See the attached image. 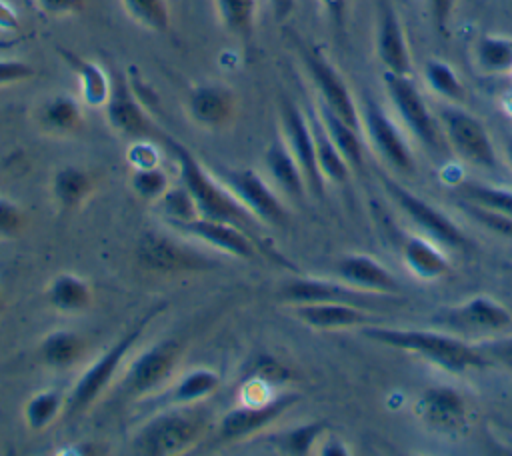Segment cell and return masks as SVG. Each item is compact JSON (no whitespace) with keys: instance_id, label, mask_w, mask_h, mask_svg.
<instances>
[{"instance_id":"1","label":"cell","mask_w":512,"mask_h":456,"mask_svg":"<svg viewBox=\"0 0 512 456\" xmlns=\"http://www.w3.org/2000/svg\"><path fill=\"white\" fill-rule=\"evenodd\" d=\"M164 144L172 150V156L178 164L180 184L190 192L198 216L208 220L230 222L246 230L254 240L260 228V222L238 202V198L212 174L208 168L198 162V158L180 142L166 136Z\"/></svg>"},{"instance_id":"2","label":"cell","mask_w":512,"mask_h":456,"mask_svg":"<svg viewBox=\"0 0 512 456\" xmlns=\"http://www.w3.org/2000/svg\"><path fill=\"white\" fill-rule=\"evenodd\" d=\"M364 336H368L374 342L422 356L424 360L440 366L442 370L456 374L468 370H484L490 366V362L478 350V346H472L452 334L368 324L364 328Z\"/></svg>"},{"instance_id":"3","label":"cell","mask_w":512,"mask_h":456,"mask_svg":"<svg viewBox=\"0 0 512 456\" xmlns=\"http://www.w3.org/2000/svg\"><path fill=\"white\" fill-rule=\"evenodd\" d=\"M164 310V306H154L146 310L120 338H116L106 352H102L74 382L72 390L66 394V418H76L84 414L112 384L116 378L120 366L124 364L126 356L132 352V348L138 344V340L144 336L148 324Z\"/></svg>"},{"instance_id":"4","label":"cell","mask_w":512,"mask_h":456,"mask_svg":"<svg viewBox=\"0 0 512 456\" xmlns=\"http://www.w3.org/2000/svg\"><path fill=\"white\" fill-rule=\"evenodd\" d=\"M192 406L162 408L132 438V450L144 456H172L192 448L206 430V420Z\"/></svg>"},{"instance_id":"5","label":"cell","mask_w":512,"mask_h":456,"mask_svg":"<svg viewBox=\"0 0 512 456\" xmlns=\"http://www.w3.org/2000/svg\"><path fill=\"white\" fill-rule=\"evenodd\" d=\"M134 258L142 270L158 274L206 272L220 266L216 258L200 248L158 230H146L138 236Z\"/></svg>"},{"instance_id":"6","label":"cell","mask_w":512,"mask_h":456,"mask_svg":"<svg viewBox=\"0 0 512 456\" xmlns=\"http://www.w3.org/2000/svg\"><path fill=\"white\" fill-rule=\"evenodd\" d=\"M182 348L178 338H162L138 352L118 382V394L130 400L154 394L172 380L182 358Z\"/></svg>"},{"instance_id":"7","label":"cell","mask_w":512,"mask_h":456,"mask_svg":"<svg viewBox=\"0 0 512 456\" xmlns=\"http://www.w3.org/2000/svg\"><path fill=\"white\" fill-rule=\"evenodd\" d=\"M110 128L130 140H166V134L156 126L144 102L136 96L130 80L122 72L112 74L110 96L104 104Z\"/></svg>"},{"instance_id":"8","label":"cell","mask_w":512,"mask_h":456,"mask_svg":"<svg viewBox=\"0 0 512 456\" xmlns=\"http://www.w3.org/2000/svg\"><path fill=\"white\" fill-rule=\"evenodd\" d=\"M384 86L396 114L400 116L402 124L410 130V134L432 150L442 148L444 134L440 122L432 116L412 76L384 72Z\"/></svg>"},{"instance_id":"9","label":"cell","mask_w":512,"mask_h":456,"mask_svg":"<svg viewBox=\"0 0 512 456\" xmlns=\"http://www.w3.org/2000/svg\"><path fill=\"white\" fill-rule=\"evenodd\" d=\"M216 178L238 198V202L266 226H284L288 212L278 190L252 168H224Z\"/></svg>"},{"instance_id":"10","label":"cell","mask_w":512,"mask_h":456,"mask_svg":"<svg viewBox=\"0 0 512 456\" xmlns=\"http://www.w3.org/2000/svg\"><path fill=\"white\" fill-rule=\"evenodd\" d=\"M438 122L446 142L458 152L460 158L482 168L496 166V150L490 134L474 114L450 104L440 108Z\"/></svg>"},{"instance_id":"11","label":"cell","mask_w":512,"mask_h":456,"mask_svg":"<svg viewBox=\"0 0 512 456\" xmlns=\"http://www.w3.org/2000/svg\"><path fill=\"white\" fill-rule=\"evenodd\" d=\"M380 182L384 190L390 194V198L398 204V208L420 228V232L440 246L466 250L470 246L466 234L438 208L430 206L420 196L408 192L404 186H400L396 180L388 176H380Z\"/></svg>"},{"instance_id":"12","label":"cell","mask_w":512,"mask_h":456,"mask_svg":"<svg viewBox=\"0 0 512 456\" xmlns=\"http://www.w3.org/2000/svg\"><path fill=\"white\" fill-rule=\"evenodd\" d=\"M300 56H302L304 68H306L316 92H318V102H322L326 108H330L346 124H350L352 128L362 132L360 108L356 106L344 76L316 48H302Z\"/></svg>"},{"instance_id":"13","label":"cell","mask_w":512,"mask_h":456,"mask_svg":"<svg viewBox=\"0 0 512 456\" xmlns=\"http://www.w3.org/2000/svg\"><path fill=\"white\" fill-rule=\"evenodd\" d=\"M278 116H280V128H282L280 136L284 138L286 146L290 148L292 156L296 158V162L304 174L308 190L314 196L322 198L326 180L318 168L316 148H314V138H312L308 116L300 110V106L296 102H292L286 96H282L278 102Z\"/></svg>"},{"instance_id":"14","label":"cell","mask_w":512,"mask_h":456,"mask_svg":"<svg viewBox=\"0 0 512 456\" xmlns=\"http://www.w3.org/2000/svg\"><path fill=\"white\" fill-rule=\"evenodd\" d=\"M362 134L368 138L372 148L398 172H414V156L398 124L382 110L378 102L366 98L360 106Z\"/></svg>"},{"instance_id":"15","label":"cell","mask_w":512,"mask_h":456,"mask_svg":"<svg viewBox=\"0 0 512 456\" xmlns=\"http://www.w3.org/2000/svg\"><path fill=\"white\" fill-rule=\"evenodd\" d=\"M300 400V394L284 392L278 396H272L264 402H242L236 408H230L218 424V434L222 440H244L250 438L264 428L272 426L284 412H288L296 402Z\"/></svg>"},{"instance_id":"16","label":"cell","mask_w":512,"mask_h":456,"mask_svg":"<svg viewBox=\"0 0 512 456\" xmlns=\"http://www.w3.org/2000/svg\"><path fill=\"white\" fill-rule=\"evenodd\" d=\"M280 296L284 302L292 304H306V302H346L356 304L366 310H376L378 306L392 300V294H374L364 292L346 282H332L322 278H294L282 284Z\"/></svg>"},{"instance_id":"17","label":"cell","mask_w":512,"mask_h":456,"mask_svg":"<svg viewBox=\"0 0 512 456\" xmlns=\"http://www.w3.org/2000/svg\"><path fill=\"white\" fill-rule=\"evenodd\" d=\"M170 228L182 236L194 238V240L206 244L208 248L220 250L234 258L254 260L256 252H258L256 240L246 230H242L230 222L208 220V218L198 216L188 222H172Z\"/></svg>"},{"instance_id":"18","label":"cell","mask_w":512,"mask_h":456,"mask_svg":"<svg viewBox=\"0 0 512 456\" xmlns=\"http://www.w3.org/2000/svg\"><path fill=\"white\" fill-rule=\"evenodd\" d=\"M238 112L236 92L222 84H200L186 96L188 118L206 130H222L230 126Z\"/></svg>"},{"instance_id":"19","label":"cell","mask_w":512,"mask_h":456,"mask_svg":"<svg viewBox=\"0 0 512 456\" xmlns=\"http://www.w3.org/2000/svg\"><path fill=\"white\" fill-rule=\"evenodd\" d=\"M446 328L452 330H472V332H498L510 326L512 314L504 304L490 296H474L460 306H454L436 318Z\"/></svg>"},{"instance_id":"20","label":"cell","mask_w":512,"mask_h":456,"mask_svg":"<svg viewBox=\"0 0 512 456\" xmlns=\"http://www.w3.org/2000/svg\"><path fill=\"white\" fill-rule=\"evenodd\" d=\"M376 56L384 66V72L412 76V56L404 26L390 4H382L376 24Z\"/></svg>"},{"instance_id":"21","label":"cell","mask_w":512,"mask_h":456,"mask_svg":"<svg viewBox=\"0 0 512 456\" xmlns=\"http://www.w3.org/2000/svg\"><path fill=\"white\" fill-rule=\"evenodd\" d=\"M292 316L302 324L316 330H338V328H354L368 326L374 316L370 310L346 304V302H306L292 304Z\"/></svg>"},{"instance_id":"22","label":"cell","mask_w":512,"mask_h":456,"mask_svg":"<svg viewBox=\"0 0 512 456\" xmlns=\"http://www.w3.org/2000/svg\"><path fill=\"white\" fill-rule=\"evenodd\" d=\"M336 274L348 286H354L364 292L374 294H392L400 292L396 278L372 256L366 254H348L336 262Z\"/></svg>"},{"instance_id":"23","label":"cell","mask_w":512,"mask_h":456,"mask_svg":"<svg viewBox=\"0 0 512 456\" xmlns=\"http://www.w3.org/2000/svg\"><path fill=\"white\" fill-rule=\"evenodd\" d=\"M264 168L272 186L292 200H302L308 192L304 174L286 146L282 136H276L264 152Z\"/></svg>"},{"instance_id":"24","label":"cell","mask_w":512,"mask_h":456,"mask_svg":"<svg viewBox=\"0 0 512 456\" xmlns=\"http://www.w3.org/2000/svg\"><path fill=\"white\" fill-rule=\"evenodd\" d=\"M222 378L216 370L210 368H192L176 378L156 400L154 406L158 408H172V406H194L214 394L220 386Z\"/></svg>"},{"instance_id":"25","label":"cell","mask_w":512,"mask_h":456,"mask_svg":"<svg viewBox=\"0 0 512 456\" xmlns=\"http://www.w3.org/2000/svg\"><path fill=\"white\" fill-rule=\"evenodd\" d=\"M418 414L436 430H456L464 424L466 402L454 388L434 386L422 392Z\"/></svg>"},{"instance_id":"26","label":"cell","mask_w":512,"mask_h":456,"mask_svg":"<svg viewBox=\"0 0 512 456\" xmlns=\"http://www.w3.org/2000/svg\"><path fill=\"white\" fill-rule=\"evenodd\" d=\"M60 58L66 62V66L74 72L76 82H78V92L80 100L86 106L100 108L106 104L112 88V74H108L98 62L88 60L72 50L60 48L58 50Z\"/></svg>"},{"instance_id":"27","label":"cell","mask_w":512,"mask_h":456,"mask_svg":"<svg viewBox=\"0 0 512 456\" xmlns=\"http://www.w3.org/2000/svg\"><path fill=\"white\" fill-rule=\"evenodd\" d=\"M36 124L44 134L70 136L84 124L82 104L70 94H54L42 100L34 112Z\"/></svg>"},{"instance_id":"28","label":"cell","mask_w":512,"mask_h":456,"mask_svg":"<svg viewBox=\"0 0 512 456\" xmlns=\"http://www.w3.org/2000/svg\"><path fill=\"white\" fill-rule=\"evenodd\" d=\"M94 188V176L80 166H62L50 178L52 200L64 212L80 208L92 196Z\"/></svg>"},{"instance_id":"29","label":"cell","mask_w":512,"mask_h":456,"mask_svg":"<svg viewBox=\"0 0 512 456\" xmlns=\"http://www.w3.org/2000/svg\"><path fill=\"white\" fill-rule=\"evenodd\" d=\"M402 260L422 280H436L450 270V262L438 242L428 236H406L402 242Z\"/></svg>"},{"instance_id":"30","label":"cell","mask_w":512,"mask_h":456,"mask_svg":"<svg viewBox=\"0 0 512 456\" xmlns=\"http://www.w3.org/2000/svg\"><path fill=\"white\" fill-rule=\"evenodd\" d=\"M44 298L50 308L66 314H78L84 312L92 306L94 302V292L92 286L70 272L56 274L44 290Z\"/></svg>"},{"instance_id":"31","label":"cell","mask_w":512,"mask_h":456,"mask_svg":"<svg viewBox=\"0 0 512 456\" xmlns=\"http://www.w3.org/2000/svg\"><path fill=\"white\" fill-rule=\"evenodd\" d=\"M88 342L74 330H52L40 342V360L52 370H66L86 354Z\"/></svg>"},{"instance_id":"32","label":"cell","mask_w":512,"mask_h":456,"mask_svg":"<svg viewBox=\"0 0 512 456\" xmlns=\"http://www.w3.org/2000/svg\"><path fill=\"white\" fill-rule=\"evenodd\" d=\"M308 122H310V130H312V138H314V148H316V160H318V168L324 176V180L334 182V184H344L350 176V166L344 160V156L340 154V150L336 148V144L332 142V138L328 136L316 108L308 110Z\"/></svg>"},{"instance_id":"33","label":"cell","mask_w":512,"mask_h":456,"mask_svg":"<svg viewBox=\"0 0 512 456\" xmlns=\"http://www.w3.org/2000/svg\"><path fill=\"white\" fill-rule=\"evenodd\" d=\"M316 112L328 132V136L332 138V142L336 144V148L340 150V154L344 156V160L348 162L350 170L360 172L364 168V142H362V132H358L356 128H352L350 124H346L340 116H336L330 108H326L322 102H316Z\"/></svg>"},{"instance_id":"34","label":"cell","mask_w":512,"mask_h":456,"mask_svg":"<svg viewBox=\"0 0 512 456\" xmlns=\"http://www.w3.org/2000/svg\"><path fill=\"white\" fill-rule=\"evenodd\" d=\"M222 28L236 38L248 40L256 28L258 0H212Z\"/></svg>"},{"instance_id":"35","label":"cell","mask_w":512,"mask_h":456,"mask_svg":"<svg viewBox=\"0 0 512 456\" xmlns=\"http://www.w3.org/2000/svg\"><path fill=\"white\" fill-rule=\"evenodd\" d=\"M474 60L480 72L490 76L512 74V38L486 34L474 46Z\"/></svg>"},{"instance_id":"36","label":"cell","mask_w":512,"mask_h":456,"mask_svg":"<svg viewBox=\"0 0 512 456\" xmlns=\"http://www.w3.org/2000/svg\"><path fill=\"white\" fill-rule=\"evenodd\" d=\"M66 394L54 388L34 392L24 404V422L32 432L46 430L56 418L64 416Z\"/></svg>"},{"instance_id":"37","label":"cell","mask_w":512,"mask_h":456,"mask_svg":"<svg viewBox=\"0 0 512 456\" xmlns=\"http://www.w3.org/2000/svg\"><path fill=\"white\" fill-rule=\"evenodd\" d=\"M422 78L426 82V86L440 98L452 102V104H458L466 98V88L460 80V76L456 74V70L442 62V60H436V58H430L424 62V68H422Z\"/></svg>"},{"instance_id":"38","label":"cell","mask_w":512,"mask_h":456,"mask_svg":"<svg viewBox=\"0 0 512 456\" xmlns=\"http://www.w3.org/2000/svg\"><path fill=\"white\" fill-rule=\"evenodd\" d=\"M126 16L138 26L164 34L170 28L172 12L168 0H120Z\"/></svg>"},{"instance_id":"39","label":"cell","mask_w":512,"mask_h":456,"mask_svg":"<svg viewBox=\"0 0 512 456\" xmlns=\"http://www.w3.org/2000/svg\"><path fill=\"white\" fill-rule=\"evenodd\" d=\"M326 424L324 422H308L294 426L276 438V448L280 454L288 456H306L312 452V448L318 444V440L324 434Z\"/></svg>"},{"instance_id":"40","label":"cell","mask_w":512,"mask_h":456,"mask_svg":"<svg viewBox=\"0 0 512 456\" xmlns=\"http://www.w3.org/2000/svg\"><path fill=\"white\" fill-rule=\"evenodd\" d=\"M130 188L142 202L154 204L168 192L170 178L160 166L138 168L130 174Z\"/></svg>"},{"instance_id":"41","label":"cell","mask_w":512,"mask_h":456,"mask_svg":"<svg viewBox=\"0 0 512 456\" xmlns=\"http://www.w3.org/2000/svg\"><path fill=\"white\" fill-rule=\"evenodd\" d=\"M460 196L466 202H474L482 208H488L512 218V190L484 186V184H464L460 188Z\"/></svg>"},{"instance_id":"42","label":"cell","mask_w":512,"mask_h":456,"mask_svg":"<svg viewBox=\"0 0 512 456\" xmlns=\"http://www.w3.org/2000/svg\"><path fill=\"white\" fill-rule=\"evenodd\" d=\"M158 206L162 210V216L168 224L172 222H188L198 218L196 204L190 196V192L180 184V186H170L168 192L158 200Z\"/></svg>"},{"instance_id":"43","label":"cell","mask_w":512,"mask_h":456,"mask_svg":"<svg viewBox=\"0 0 512 456\" xmlns=\"http://www.w3.org/2000/svg\"><path fill=\"white\" fill-rule=\"evenodd\" d=\"M460 208L466 216H470L474 222H478L480 226H484L488 232L496 234V236H502L506 240H512V218L510 216H504V214H498L494 210H488V208H482L474 202H460Z\"/></svg>"},{"instance_id":"44","label":"cell","mask_w":512,"mask_h":456,"mask_svg":"<svg viewBox=\"0 0 512 456\" xmlns=\"http://www.w3.org/2000/svg\"><path fill=\"white\" fill-rule=\"evenodd\" d=\"M28 224L26 212L10 198L0 196V238H18Z\"/></svg>"},{"instance_id":"45","label":"cell","mask_w":512,"mask_h":456,"mask_svg":"<svg viewBox=\"0 0 512 456\" xmlns=\"http://www.w3.org/2000/svg\"><path fill=\"white\" fill-rule=\"evenodd\" d=\"M36 76L32 64L18 58H0V88L28 82Z\"/></svg>"},{"instance_id":"46","label":"cell","mask_w":512,"mask_h":456,"mask_svg":"<svg viewBox=\"0 0 512 456\" xmlns=\"http://www.w3.org/2000/svg\"><path fill=\"white\" fill-rule=\"evenodd\" d=\"M476 346L486 356L490 366L498 364L502 368L512 370V336L488 340V342H482V344H476Z\"/></svg>"},{"instance_id":"47","label":"cell","mask_w":512,"mask_h":456,"mask_svg":"<svg viewBox=\"0 0 512 456\" xmlns=\"http://www.w3.org/2000/svg\"><path fill=\"white\" fill-rule=\"evenodd\" d=\"M126 158H128L132 170L152 168V166H158V162H160V154L154 146V140H132V144L128 146Z\"/></svg>"},{"instance_id":"48","label":"cell","mask_w":512,"mask_h":456,"mask_svg":"<svg viewBox=\"0 0 512 456\" xmlns=\"http://www.w3.org/2000/svg\"><path fill=\"white\" fill-rule=\"evenodd\" d=\"M252 378H256L264 384H280L288 378V370L272 358H260V362H256V366H254Z\"/></svg>"},{"instance_id":"49","label":"cell","mask_w":512,"mask_h":456,"mask_svg":"<svg viewBox=\"0 0 512 456\" xmlns=\"http://www.w3.org/2000/svg\"><path fill=\"white\" fill-rule=\"evenodd\" d=\"M36 2L44 14L54 18L78 14L86 4V0H36Z\"/></svg>"},{"instance_id":"50","label":"cell","mask_w":512,"mask_h":456,"mask_svg":"<svg viewBox=\"0 0 512 456\" xmlns=\"http://www.w3.org/2000/svg\"><path fill=\"white\" fill-rule=\"evenodd\" d=\"M454 6H456V0H428L432 22L440 34H446L452 20Z\"/></svg>"},{"instance_id":"51","label":"cell","mask_w":512,"mask_h":456,"mask_svg":"<svg viewBox=\"0 0 512 456\" xmlns=\"http://www.w3.org/2000/svg\"><path fill=\"white\" fill-rule=\"evenodd\" d=\"M322 6V12L330 20L334 28H342L346 20V10H348V0H318Z\"/></svg>"},{"instance_id":"52","label":"cell","mask_w":512,"mask_h":456,"mask_svg":"<svg viewBox=\"0 0 512 456\" xmlns=\"http://www.w3.org/2000/svg\"><path fill=\"white\" fill-rule=\"evenodd\" d=\"M20 30V16L8 0H0V32L12 34Z\"/></svg>"},{"instance_id":"53","label":"cell","mask_w":512,"mask_h":456,"mask_svg":"<svg viewBox=\"0 0 512 456\" xmlns=\"http://www.w3.org/2000/svg\"><path fill=\"white\" fill-rule=\"evenodd\" d=\"M266 2L270 6V12H272L274 20H278V22L286 20L292 14L294 6H296V0H266Z\"/></svg>"},{"instance_id":"54","label":"cell","mask_w":512,"mask_h":456,"mask_svg":"<svg viewBox=\"0 0 512 456\" xmlns=\"http://www.w3.org/2000/svg\"><path fill=\"white\" fill-rule=\"evenodd\" d=\"M320 454H324V456H346V454H350V450L344 446V442L342 440H338V438H328V440H324L322 444H320V450H318Z\"/></svg>"},{"instance_id":"55","label":"cell","mask_w":512,"mask_h":456,"mask_svg":"<svg viewBox=\"0 0 512 456\" xmlns=\"http://www.w3.org/2000/svg\"><path fill=\"white\" fill-rule=\"evenodd\" d=\"M506 156H508V160H510V164H512V138H510L508 144H506Z\"/></svg>"},{"instance_id":"56","label":"cell","mask_w":512,"mask_h":456,"mask_svg":"<svg viewBox=\"0 0 512 456\" xmlns=\"http://www.w3.org/2000/svg\"><path fill=\"white\" fill-rule=\"evenodd\" d=\"M0 308H2V294H0Z\"/></svg>"}]
</instances>
